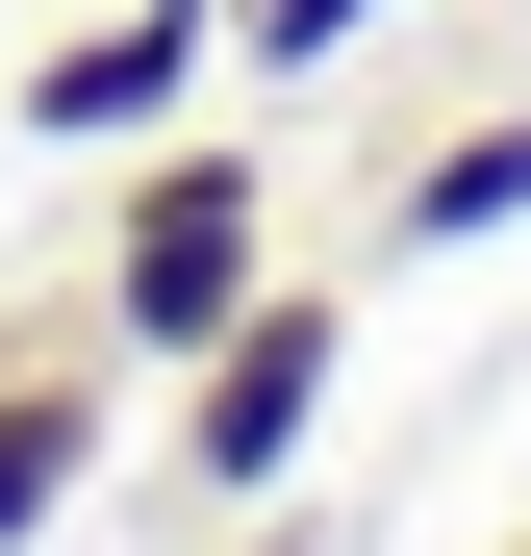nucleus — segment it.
Returning <instances> with one entry per match:
<instances>
[{"instance_id":"423d86ee","label":"nucleus","mask_w":531,"mask_h":556,"mask_svg":"<svg viewBox=\"0 0 531 556\" xmlns=\"http://www.w3.org/2000/svg\"><path fill=\"white\" fill-rule=\"evenodd\" d=\"M253 556H329V531H304V506H253Z\"/></svg>"},{"instance_id":"39448f33","label":"nucleus","mask_w":531,"mask_h":556,"mask_svg":"<svg viewBox=\"0 0 531 556\" xmlns=\"http://www.w3.org/2000/svg\"><path fill=\"white\" fill-rule=\"evenodd\" d=\"M531 228V102H481V127H430L405 177H380V253H506Z\"/></svg>"},{"instance_id":"20e7f679","label":"nucleus","mask_w":531,"mask_h":556,"mask_svg":"<svg viewBox=\"0 0 531 556\" xmlns=\"http://www.w3.org/2000/svg\"><path fill=\"white\" fill-rule=\"evenodd\" d=\"M102 405H127V354H102V304H51V329H0V556H26V531H51V506L102 481V455H127Z\"/></svg>"},{"instance_id":"f03ea898","label":"nucleus","mask_w":531,"mask_h":556,"mask_svg":"<svg viewBox=\"0 0 531 556\" xmlns=\"http://www.w3.org/2000/svg\"><path fill=\"white\" fill-rule=\"evenodd\" d=\"M329 380H354V304H329V278H253V304L177 354V481H203L228 531H253V506H304V455H329Z\"/></svg>"},{"instance_id":"f257e3e1","label":"nucleus","mask_w":531,"mask_h":556,"mask_svg":"<svg viewBox=\"0 0 531 556\" xmlns=\"http://www.w3.org/2000/svg\"><path fill=\"white\" fill-rule=\"evenodd\" d=\"M253 278H279V177H253L228 127H152V177L102 203V278H76V304H102V354H127V380H177Z\"/></svg>"},{"instance_id":"7ed1b4c3","label":"nucleus","mask_w":531,"mask_h":556,"mask_svg":"<svg viewBox=\"0 0 531 556\" xmlns=\"http://www.w3.org/2000/svg\"><path fill=\"white\" fill-rule=\"evenodd\" d=\"M203 76H228V0H127V26L26 51V152H152V127H203Z\"/></svg>"}]
</instances>
